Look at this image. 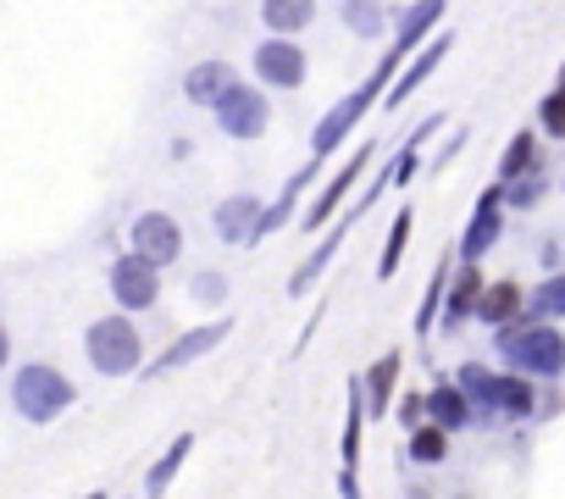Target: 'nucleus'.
Instances as JSON below:
<instances>
[{
  "mask_svg": "<svg viewBox=\"0 0 565 499\" xmlns=\"http://www.w3.org/2000/svg\"><path fill=\"white\" fill-rule=\"evenodd\" d=\"M377 161V139H361L355 150H350V161H339L333 167V178L317 189V200L306 205V233H328L339 216H344V205H350V189H361V178H366V167Z\"/></svg>",
  "mask_w": 565,
  "mask_h": 499,
  "instance_id": "5",
  "label": "nucleus"
},
{
  "mask_svg": "<svg viewBox=\"0 0 565 499\" xmlns=\"http://www.w3.org/2000/svg\"><path fill=\"white\" fill-rule=\"evenodd\" d=\"M344 238H350V222L339 216V222H333V227H328V233L317 238V250H311V256H306V262L295 267V278H289V300H306V295H311V289H317L322 278H328V267L339 262Z\"/></svg>",
  "mask_w": 565,
  "mask_h": 499,
  "instance_id": "15",
  "label": "nucleus"
},
{
  "mask_svg": "<svg viewBox=\"0 0 565 499\" xmlns=\"http://www.w3.org/2000/svg\"><path fill=\"white\" fill-rule=\"evenodd\" d=\"M532 172H543V145H537L532 128H521L499 150V183H515V178H532Z\"/></svg>",
  "mask_w": 565,
  "mask_h": 499,
  "instance_id": "24",
  "label": "nucleus"
},
{
  "mask_svg": "<svg viewBox=\"0 0 565 499\" xmlns=\"http://www.w3.org/2000/svg\"><path fill=\"white\" fill-rule=\"evenodd\" d=\"M260 194H249V189H233V194H222L216 205H211V227H216V238L222 244H249L255 238V222H260Z\"/></svg>",
  "mask_w": 565,
  "mask_h": 499,
  "instance_id": "14",
  "label": "nucleus"
},
{
  "mask_svg": "<svg viewBox=\"0 0 565 499\" xmlns=\"http://www.w3.org/2000/svg\"><path fill=\"white\" fill-rule=\"evenodd\" d=\"M366 394L350 383V411H344V438H339V471H361V438H366Z\"/></svg>",
  "mask_w": 565,
  "mask_h": 499,
  "instance_id": "28",
  "label": "nucleus"
},
{
  "mask_svg": "<svg viewBox=\"0 0 565 499\" xmlns=\"http://www.w3.org/2000/svg\"><path fill=\"white\" fill-rule=\"evenodd\" d=\"M339 493L344 499H361V471H339Z\"/></svg>",
  "mask_w": 565,
  "mask_h": 499,
  "instance_id": "36",
  "label": "nucleus"
},
{
  "mask_svg": "<svg viewBox=\"0 0 565 499\" xmlns=\"http://www.w3.org/2000/svg\"><path fill=\"white\" fill-rule=\"evenodd\" d=\"M449 278H455V262H449V256H438V267H433V278H427V289H422V306H416V339H422V344H427V339H433V328H438V311H444Z\"/></svg>",
  "mask_w": 565,
  "mask_h": 499,
  "instance_id": "27",
  "label": "nucleus"
},
{
  "mask_svg": "<svg viewBox=\"0 0 565 499\" xmlns=\"http://www.w3.org/2000/svg\"><path fill=\"white\" fill-rule=\"evenodd\" d=\"M537 134L565 139V89H559V84H554V89L537 100Z\"/></svg>",
  "mask_w": 565,
  "mask_h": 499,
  "instance_id": "31",
  "label": "nucleus"
},
{
  "mask_svg": "<svg viewBox=\"0 0 565 499\" xmlns=\"http://www.w3.org/2000/svg\"><path fill=\"white\" fill-rule=\"evenodd\" d=\"M559 189H565V183H559Z\"/></svg>",
  "mask_w": 565,
  "mask_h": 499,
  "instance_id": "42",
  "label": "nucleus"
},
{
  "mask_svg": "<svg viewBox=\"0 0 565 499\" xmlns=\"http://www.w3.org/2000/svg\"><path fill=\"white\" fill-rule=\"evenodd\" d=\"M493 355L510 372L532 378V383H559L565 378V333H559V322L521 317V322H510V328L493 333Z\"/></svg>",
  "mask_w": 565,
  "mask_h": 499,
  "instance_id": "2",
  "label": "nucleus"
},
{
  "mask_svg": "<svg viewBox=\"0 0 565 499\" xmlns=\"http://www.w3.org/2000/svg\"><path fill=\"white\" fill-rule=\"evenodd\" d=\"M311 183H317V161H306L300 172H289V183L277 189V200L260 211V222H255V238H249V244H260V238H271V233L289 227V222H295V211H300V194H306Z\"/></svg>",
  "mask_w": 565,
  "mask_h": 499,
  "instance_id": "19",
  "label": "nucleus"
},
{
  "mask_svg": "<svg viewBox=\"0 0 565 499\" xmlns=\"http://www.w3.org/2000/svg\"><path fill=\"white\" fill-rule=\"evenodd\" d=\"M317 23V0H260V29L277 40H300Z\"/></svg>",
  "mask_w": 565,
  "mask_h": 499,
  "instance_id": "23",
  "label": "nucleus"
},
{
  "mask_svg": "<svg viewBox=\"0 0 565 499\" xmlns=\"http://www.w3.org/2000/svg\"><path fill=\"white\" fill-rule=\"evenodd\" d=\"M78 499H111V493H100V488H95V493H78Z\"/></svg>",
  "mask_w": 565,
  "mask_h": 499,
  "instance_id": "39",
  "label": "nucleus"
},
{
  "mask_svg": "<svg viewBox=\"0 0 565 499\" xmlns=\"http://www.w3.org/2000/svg\"><path fill=\"white\" fill-rule=\"evenodd\" d=\"M399 73H405V62L383 51V56H377V67L366 73V84H361V89H350L344 100H333V106L317 117V128H311V150H317V161H322V156H339V150L350 145V134L366 123V112H372V106H383V95H388V84H394Z\"/></svg>",
  "mask_w": 565,
  "mask_h": 499,
  "instance_id": "1",
  "label": "nucleus"
},
{
  "mask_svg": "<svg viewBox=\"0 0 565 499\" xmlns=\"http://www.w3.org/2000/svg\"><path fill=\"white\" fill-rule=\"evenodd\" d=\"M526 317H537V322H565V267H559V273H543V278L526 289Z\"/></svg>",
  "mask_w": 565,
  "mask_h": 499,
  "instance_id": "29",
  "label": "nucleus"
},
{
  "mask_svg": "<svg viewBox=\"0 0 565 499\" xmlns=\"http://www.w3.org/2000/svg\"><path fill=\"white\" fill-rule=\"evenodd\" d=\"M504 183L493 178L482 194H477V205H471V216H466V233H460V244H455V256L460 262H482L488 250L499 244V233H504Z\"/></svg>",
  "mask_w": 565,
  "mask_h": 499,
  "instance_id": "11",
  "label": "nucleus"
},
{
  "mask_svg": "<svg viewBox=\"0 0 565 499\" xmlns=\"http://www.w3.org/2000/svg\"><path fill=\"white\" fill-rule=\"evenodd\" d=\"M249 73H255L260 89L289 95V89H306V78H311V56H306L300 40H277V34H266V40L255 45V56H249Z\"/></svg>",
  "mask_w": 565,
  "mask_h": 499,
  "instance_id": "8",
  "label": "nucleus"
},
{
  "mask_svg": "<svg viewBox=\"0 0 565 499\" xmlns=\"http://www.w3.org/2000/svg\"><path fill=\"white\" fill-rule=\"evenodd\" d=\"M482 289H488L482 262H460L455 278H449V295H444V328H449V333L466 328V322H477V300H482Z\"/></svg>",
  "mask_w": 565,
  "mask_h": 499,
  "instance_id": "16",
  "label": "nucleus"
},
{
  "mask_svg": "<svg viewBox=\"0 0 565 499\" xmlns=\"http://www.w3.org/2000/svg\"><path fill=\"white\" fill-rule=\"evenodd\" d=\"M543 267L559 273V238H543Z\"/></svg>",
  "mask_w": 565,
  "mask_h": 499,
  "instance_id": "37",
  "label": "nucleus"
},
{
  "mask_svg": "<svg viewBox=\"0 0 565 499\" xmlns=\"http://www.w3.org/2000/svg\"><path fill=\"white\" fill-rule=\"evenodd\" d=\"M211 117H216V134H227L233 145H255L266 128H271V100H266V89L249 78H238L216 106H211Z\"/></svg>",
  "mask_w": 565,
  "mask_h": 499,
  "instance_id": "6",
  "label": "nucleus"
},
{
  "mask_svg": "<svg viewBox=\"0 0 565 499\" xmlns=\"http://www.w3.org/2000/svg\"><path fill=\"white\" fill-rule=\"evenodd\" d=\"M12 367V333H7V322H0V372Z\"/></svg>",
  "mask_w": 565,
  "mask_h": 499,
  "instance_id": "38",
  "label": "nucleus"
},
{
  "mask_svg": "<svg viewBox=\"0 0 565 499\" xmlns=\"http://www.w3.org/2000/svg\"><path fill=\"white\" fill-rule=\"evenodd\" d=\"M466 145H471V128H455V134H449V139H444V150H438V156H433V161H427V167H433V172H444V167H455V161H460V150H466Z\"/></svg>",
  "mask_w": 565,
  "mask_h": 499,
  "instance_id": "34",
  "label": "nucleus"
},
{
  "mask_svg": "<svg viewBox=\"0 0 565 499\" xmlns=\"http://www.w3.org/2000/svg\"><path fill=\"white\" fill-rule=\"evenodd\" d=\"M189 449H194V433H178V438L150 460V471H145V493H150V499H167V493H172V482H178V471H183Z\"/></svg>",
  "mask_w": 565,
  "mask_h": 499,
  "instance_id": "25",
  "label": "nucleus"
},
{
  "mask_svg": "<svg viewBox=\"0 0 565 499\" xmlns=\"http://www.w3.org/2000/svg\"><path fill=\"white\" fill-rule=\"evenodd\" d=\"M444 7L449 0H411V7H399L394 12V45H388V56H399V62H411L427 40H438L444 29Z\"/></svg>",
  "mask_w": 565,
  "mask_h": 499,
  "instance_id": "12",
  "label": "nucleus"
},
{
  "mask_svg": "<svg viewBox=\"0 0 565 499\" xmlns=\"http://www.w3.org/2000/svg\"><path fill=\"white\" fill-rule=\"evenodd\" d=\"M411 227H416V205H399L394 211V227L383 233V250H377V278L383 284L399 278V262H405V250H411Z\"/></svg>",
  "mask_w": 565,
  "mask_h": 499,
  "instance_id": "26",
  "label": "nucleus"
},
{
  "mask_svg": "<svg viewBox=\"0 0 565 499\" xmlns=\"http://www.w3.org/2000/svg\"><path fill=\"white\" fill-rule=\"evenodd\" d=\"M227 289H233V284H227V273H211V267L189 278V295H194L200 306H227Z\"/></svg>",
  "mask_w": 565,
  "mask_h": 499,
  "instance_id": "33",
  "label": "nucleus"
},
{
  "mask_svg": "<svg viewBox=\"0 0 565 499\" xmlns=\"http://www.w3.org/2000/svg\"><path fill=\"white\" fill-rule=\"evenodd\" d=\"M73 405H78V383H73L62 367H51V361H23V367L12 372V411H18L23 422L51 427V422H62Z\"/></svg>",
  "mask_w": 565,
  "mask_h": 499,
  "instance_id": "3",
  "label": "nucleus"
},
{
  "mask_svg": "<svg viewBox=\"0 0 565 499\" xmlns=\"http://www.w3.org/2000/svg\"><path fill=\"white\" fill-rule=\"evenodd\" d=\"M394 416H399V422H405V427H422V422H427V394H405V400H399V411H394Z\"/></svg>",
  "mask_w": 565,
  "mask_h": 499,
  "instance_id": "35",
  "label": "nucleus"
},
{
  "mask_svg": "<svg viewBox=\"0 0 565 499\" xmlns=\"http://www.w3.org/2000/svg\"><path fill=\"white\" fill-rule=\"evenodd\" d=\"M227 333H233V317H216V322H194V328H183L139 378H172V372H183V367H194V361H205L216 344H227Z\"/></svg>",
  "mask_w": 565,
  "mask_h": 499,
  "instance_id": "10",
  "label": "nucleus"
},
{
  "mask_svg": "<svg viewBox=\"0 0 565 499\" xmlns=\"http://www.w3.org/2000/svg\"><path fill=\"white\" fill-rule=\"evenodd\" d=\"M128 250L167 273V267L183 262V222H178L172 211H139V216L128 222Z\"/></svg>",
  "mask_w": 565,
  "mask_h": 499,
  "instance_id": "9",
  "label": "nucleus"
},
{
  "mask_svg": "<svg viewBox=\"0 0 565 499\" xmlns=\"http://www.w3.org/2000/svg\"><path fill=\"white\" fill-rule=\"evenodd\" d=\"M394 12L399 7H388V0H339V23H344V34L350 40H383V34H394Z\"/></svg>",
  "mask_w": 565,
  "mask_h": 499,
  "instance_id": "22",
  "label": "nucleus"
},
{
  "mask_svg": "<svg viewBox=\"0 0 565 499\" xmlns=\"http://www.w3.org/2000/svg\"><path fill=\"white\" fill-rule=\"evenodd\" d=\"M449 51H455V34H449V29H444L438 40H427V45H422V51L405 62V73L388 84V95H383V112H399V106H405V100H411V95H416V89H422V84L438 73V67H444V56H449Z\"/></svg>",
  "mask_w": 565,
  "mask_h": 499,
  "instance_id": "13",
  "label": "nucleus"
},
{
  "mask_svg": "<svg viewBox=\"0 0 565 499\" xmlns=\"http://www.w3.org/2000/svg\"><path fill=\"white\" fill-rule=\"evenodd\" d=\"M449 438H455V433H444L438 422H422V427H411L405 455H411L416 466H444V460H449Z\"/></svg>",
  "mask_w": 565,
  "mask_h": 499,
  "instance_id": "30",
  "label": "nucleus"
},
{
  "mask_svg": "<svg viewBox=\"0 0 565 499\" xmlns=\"http://www.w3.org/2000/svg\"><path fill=\"white\" fill-rule=\"evenodd\" d=\"M559 89H565V62H559Z\"/></svg>",
  "mask_w": 565,
  "mask_h": 499,
  "instance_id": "40",
  "label": "nucleus"
},
{
  "mask_svg": "<svg viewBox=\"0 0 565 499\" xmlns=\"http://www.w3.org/2000/svg\"><path fill=\"white\" fill-rule=\"evenodd\" d=\"M233 84H238L233 62H227V56H205V62H194V67L183 73V100L211 112V106H216V100H222Z\"/></svg>",
  "mask_w": 565,
  "mask_h": 499,
  "instance_id": "20",
  "label": "nucleus"
},
{
  "mask_svg": "<svg viewBox=\"0 0 565 499\" xmlns=\"http://www.w3.org/2000/svg\"><path fill=\"white\" fill-rule=\"evenodd\" d=\"M84 355L100 378H134L145 372V333L128 311H106L84 328Z\"/></svg>",
  "mask_w": 565,
  "mask_h": 499,
  "instance_id": "4",
  "label": "nucleus"
},
{
  "mask_svg": "<svg viewBox=\"0 0 565 499\" xmlns=\"http://www.w3.org/2000/svg\"><path fill=\"white\" fill-rule=\"evenodd\" d=\"M416 499H427V493H416Z\"/></svg>",
  "mask_w": 565,
  "mask_h": 499,
  "instance_id": "41",
  "label": "nucleus"
},
{
  "mask_svg": "<svg viewBox=\"0 0 565 499\" xmlns=\"http://www.w3.org/2000/svg\"><path fill=\"white\" fill-rule=\"evenodd\" d=\"M521 317H526V284L521 278H488V289L477 300V322L499 333V328H510Z\"/></svg>",
  "mask_w": 565,
  "mask_h": 499,
  "instance_id": "17",
  "label": "nucleus"
},
{
  "mask_svg": "<svg viewBox=\"0 0 565 499\" xmlns=\"http://www.w3.org/2000/svg\"><path fill=\"white\" fill-rule=\"evenodd\" d=\"M543 194H548L543 172H532V178H515V183H504V205H510V211H532V205H537Z\"/></svg>",
  "mask_w": 565,
  "mask_h": 499,
  "instance_id": "32",
  "label": "nucleus"
},
{
  "mask_svg": "<svg viewBox=\"0 0 565 499\" xmlns=\"http://www.w3.org/2000/svg\"><path fill=\"white\" fill-rule=\"evenodd\" d=\"M399 378H405V355H399V350H383V355L372 361L366 383H361V394H366V416H372V422L394 416V394H399Z\"/></svg>",
  "mask_w": 565,
  "mask_h": 499,
  "instance_id": "21",
  "label": "nucleus"
},
{
  "mask_svg": "<svg viewBox=\"0 0 565 499\" xmlns=\"http://www.w3.org/2000/svg\"><path fill=\"white\" fill-rule=\"evenodd\" d=\"M106 289H111L117 311L145 317V311H156V306H161V267H156V262H145V256H134V250H122V256L106 267Z\"/></svg>",
  "mask_w": 565,
  "mask_h": 499,
  "instance_id": "7",
  "label": "nucleus"
},
{
  "mask_svg": "<svg viewBox=\"0 0 565 499\" xmlns=\"http://www.w3.org/2000/svg\"><path fill=\"white\" fill-rule=\"evenodd\" d=\"M427 422H438L444 433H466V427H477V405H471V394L455 378H433V389H427Z\"/></svg>",
  "mask_w": 565,
  "mask_h": 499,
  "instance_id": "18",
  "label": "nucleus"
}]
</instances>
